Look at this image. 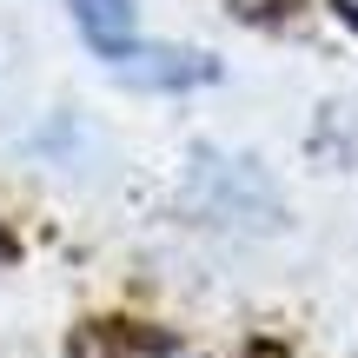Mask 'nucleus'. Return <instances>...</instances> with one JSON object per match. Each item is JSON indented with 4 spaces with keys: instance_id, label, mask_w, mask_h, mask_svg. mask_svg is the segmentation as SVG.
Segmentation results:
<instances>
[{
    "instance_id": "f257e3e1",
    "label": "nucleus",
    "mask_w": 358,
    "mask_h": 358,
    "mask_svg": "<svg viewBox=\"0 0 358 358\" xmlns=\"http://www.w3.org/2000/svg\"><path fill=\"white\" fill-rule=\"evenodd\" d=\"M73 20H80V34H87V47L100 53V60L120 66L133 53V34H140L133 0H73Z\"/></svg>"
},
{
    "instance_id": "f03ea898",
    "label": "nucleus",
    "mask_w": 358,
    "mask_h": 358,
    "mask_svg": "<svg viewBox=\"0 0 358 358\" xmlns=\"http://www.w3.org/2000/svg\"><path fill=\"white\" fill-rule=\"evenodd\" d=\"M127 80H146V87H192V80H213V60L206 53H140L133 47L120 60Z\"/></svg>"
},
{
    "instance_id": "7ed1b4c3",
    "label": "nucleus",
    "mask_w": 358,
    "mask_h": 358,
    "mask_svg": "<svg viewBox=\"0 0 358 358\" xmlns=\"http://www.w3.org/2000/svg\"><path fill=\"white\" fill-rule=\"evenodd\" d=\"M338 13H345V20H352V27H358V0H345V7H338Z\"/></svg>"
}]
</instances>
